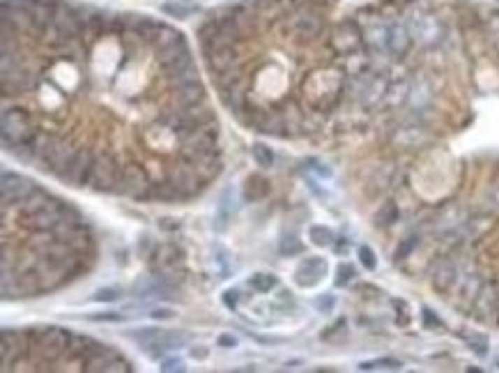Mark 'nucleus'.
Here are the masks:
<instances>
[{
	"label": "nucleus",
	"mask_w": 499,
	"mask_h": 373,
	"mask_svg": "<svg viewBox=\"0 0 499 373\" xmlns=\"http://www.w3.org/2000/svg\"><path fill=\"white\" fill-rule=\"evenodd\" d=\"M331 0H240L212 12L198 44L221 101L249 129L279 132V108H295L299 90L308 108H329L343 90L329 67L340 46Z\"/></svg>",
	"instance_id": "1"
},
{
	"label": "nucleus",
	"mask_w": 499,
	"mask_h": 373,
	"mask_svg": "<svg viewBox=\"0 0 499 373\" xmlns=\"http://www.w3.org/2000/svg\"><path fill=\"white\" fill-rule=\"evenodd\" d=\"M324 274H327V263H324L322 258H306L304 263L297 267L295 281L302 286V288H311V286L322 281Z\"/></svg>",
	"instance_id": "2"
},
{
	"label": "nucleus",
	"mask_w": 499,
	"mask_h": 373,
	"mask_svg": "<svg viewBox=\"0 0 499 373\" xmlns=\"http://www.w3.org/2000/svg\"><path fill=\"white\" fill-rule=\"evenodd\" d=\"M187 344V337L185 335H173V337H168V335H157V337H152L150 341H145V348H147V353L152 355V357H159V355H164V353H168V351H173V348H178V346H185Z\"/></svg>",
	"instance_id": "3"
},
{
	"label": "nucleus",
	"mask_w": 499,
	"mask_h": 373,
	"mask_svg": "<svg viewBox=\"0 0 499 373\" xmlns=\"http://www.w3.org/2000/svg\"><path fill=\"white\" fill-rule=\"evenodd\" d=\"M456 276H458V269L454 263H449V260H444L437 269H435V274H433V283L437 286L440 290H447L454 286L456 281Z\"/></svg>",
	"instance_id": "4"
},
{
	"label": "nucleus",
	"mask_w": 499,
	"mask_h": 373,
	"mask_svg": "<svg viewBox=\"0 0 499 373\" xmlns=\"http://www.w3.org/2000/svg\"><path fill=\"white\" fill-rule=\"evenodd\" d=\"M267 192H269L267 180L258 178V176L249 178L247 185H244V198H247V201H260V198H263Z\"/></svg>",
	"instance_id": "5"
},
{
	"label": "nucleus",
	"mask_w": 499,
	"mask_h": 373,
	"mask_svg": "<svg viewBox=\"0 0 499 373\" xmlns=\"http://www.w3.org/2000/svg\"><path fill=\"white\" fill-rule=\"evenodd\" d=\"M276 276L274 274H265V272H258V274H253L251 279H249V286L256 293H269V290H274L276 288Z\"/></svg>",
	"instance_id": "6"
},
{
	"label": "nucleus",
	"mask_w": 499,
	"mask_h": 373,
	"mask_svg": "<svg viewBox=\"0 0 499 373\" xmlns=\"http://www.w3.org/2000/svg\"><path fill=\"white\" fill-rule=\"evenodd\" d=\"M253 160H256L258 166H263V169H269V166L274 164V153L265 143H256V146H253Z\"/></svg>",
	"instance_id": "7"
},
{
	"label": "nucleus",
	"mask_w": 499,
	"mask_h": 373,
	"mask_svg": "<svg viewBox=\"0 0 499 373\" xmlns=\"http://www.w3.org/2000/svg\"><path fill=\"white\" fill-rule=\"evenodd\" d=\"M308 235H311V240L318 244V247H327V244L334 242V233L324 226H313L311 231H308Z\"/></svg>",
	"instance_id": "8"
},
{
	"label": "nucleus",
	"mask_w": 499,
	"mask_h": 373,
	"mask_svg": "<svg viewBox=\"0 0 499 373\" xmlns=\"http://www.w3.org/2000/svg\"><path fill=\"white\" fill-rule=\"evenodd\" d=\"M400 367H403V364L398 360H389V357H384V360H373V362L359 364V369H363V371H370V369H391V371H396V369H400Z\"/></svg>",
	"instance_id": "9"
},
{
	"label": "nucleus",
	"mask_w": 499,
	"mask_h": 373,
	"mask_svg": "<svg viewBox=\"0 0 499 373\" xmlns=\"http://www.w3.org/2000/svg\"><path fill=\"white\" fill-rule=\"evenodd\" d=\"M279 249H281L283 256H295V253H299L304 247H302V242H299L297 237L290 235V237H283L281 244H279Z\"/></svg>",
	"instance_id": "10"
},
{
	"label": "nucleus",
	"mask_w": 499,
	"mask_h": 373,
	"mask_svg": "<svg viewBox=\"0 0 499 373\" xmlns=\"http://www.w3.org/2000/svg\"><path fill=\"white\" fill-rule=\"evenodd\" d=\"M359 260H361V265L366 267V269H375V256H373V249L370 247H361L359 249Z\"/></svg>",
	"instance_id": "11"
},
{
	"label": "nucleus",
	"mask_w": 499,
	"mask_h": 373,
	"mask_svg": "<svg viewBox=\"0 0 499 373\" xmlns=\"http://www.w3.org/2000/svg\"><path fill=\"white\" fill-rule=\"evenodd\" d=\"M117 297H120V290L117 288H104V290H99L97 295H94L97 302H115Z\"/></svg>",
	"instance_id": "12"
},
{
	"label": "nucleus",
	"mask_w": 499,
	"mask_h": 373,
	"mask_svg": "<svg viewBox=\"0 0 499 373\" xmlns=\"http://www.w3.org/2000/svg\"><path fill=\"white\" fill-rule=\"evenodd\" d=\"M334 304H336V300L331 295H322L315 300V307H318V311H322V314H329L331 309H334Z\"/></svg>",
	"instance_id": "13"
},
{
	"label": "nucleus",
	"mask_w": 499,
	"mask_h": 373,
	"mask_svg": "<svg viewBox=\"0 0 499 373\" xmlns=\"http://www.w3.org/2000/svg\"><path fill=\"white\" fill-rule=\"evenodd\" d=\"M352 274H354V269L350 265H340L338 267V276H336V286H345L347 281L352 279Z\"/></svg>",
	"instance_id": "14"
},
{
	"label": "nucleus",
	"mask_w": 499,
	"mask_h": 373,
	"mask_svg": "<svg viewBox=\"0 0 499 373\" xmlns=\"http://www.w3.org/2000/svg\"><path fill=\"white\" fill-rule=\"evenodd\" d=\"M414 247H417V237H410L407 242H403V244H400V249L396 251V256H398V258H405L407 253H410L412 249H414Z\"/></svg>",
	"instance_id": "15"
},
{
	"label": "nucleus",
	"mask_w": 499,
	"mask_h": 373,
	"mask_svg": "<svg viewBox=\"0 0 499 373\" xmlns=\"http://www.w3.org/2000/svg\"><path fill=\"white\" fill-rule=\"evenodd\" d=\"M237 302H240V293H237V290H226L224 293V304L228 309H235Z\"/></svg>",
	"instance_id": "16"
},
{
	"label": "nucleus",
	"mask_w": 499,
	"mask_h": 373,
	"mask_svg": "<svg viewBox=\"0 0 499 373\" xmlns=\"http://www.w3.org/2000/svg\"><path fill=\"white\" fill-rule=\"evenodd\" d=\"M161 369L164 371H182L185 369V364H182V360H166Z\"/></svg>",
	"instance_id": "17"
},
{
	"label": "nucleus",
	"mask_w": 499,
	"mask_h": 373,
	"mask_svg": "<svg viewBox=\"0 0 499 373\" xmlns=\"http://www.w3.org/2000/svg\"><path fill=\"white\" fill-rule=\"evenodd\" d=\"M219 346H228V348H233V346H237V339L231 337V335H221V337H219Z\"/></svg>",
	"instance_id": "18"
},
{
	"label": "nucleus",
	"mask_w": 499,
	"mask_h": 373,
	"mask_svg": "<svg viewBox=\"0 0 499 373\" xmlns=\"http://www.w3.org/2000/svg\"><path fill=\"white\" fill-rule=\"evenodd\" d=\"M92 321H122L120 314H99V316H92Z\"/></svg>",
	"instance_id": "19"
},
{
	"label": "nucleus",
	"mask_w": 499,
	"mask_h": 373,
	"mask_svg": "<svg viewBox=\"0 0 499 373\" xmlns=\"http://www.w3.org/2000/svg\"><path fill=\"white\" fill-rule=\"evenodd\" d=\"M171 311H166V309H161V311H154V318H171Z\"/></svg>",
	"instance_id": "20"
},
{
	"label": "nucleus",
	"mask_w": 499,
	"mask_h": 373,
	"mask_svg": "<svg viewBox=\"0 0 499 373\" xmlns=\"http://www.w3.org/2000/svg\"><path fill=\"white\" fill-rule=\"evenodd\" d=\"M191 355H194V357H205V355H208V351H196V348H194Z\"/></svg>",
	"instance_id": "21"
}]
</instances>
